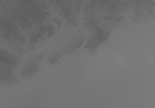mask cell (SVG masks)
I'll return each instance as SVG.
<instances>
[{
	"label": "cell",
	"instance_id": "cell-1",
	"mask_svg": "<svg viewBox=\"0 0 155 108\" xmlns=\"http://www.w3.org/2000/svg\"><path fill=\"white\" fill-rule=\"evenodd\" d=\"M111 33V30H107V31H102L100 28H97V31H96V33L92 36V37L86 42L85 44V48L87 50H90L91 53H95L96 49H97L107 38L108 36Z\"/></svg>",
	"mask_w": 155,
	"mask_h": 108
}]
</instances>
